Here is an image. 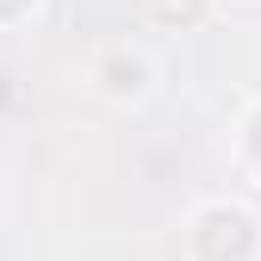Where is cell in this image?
I'll return each mask as SVG.
<instances>
[{
  "label": "cell",
  "instance_id": "6da1fadb",
  "mask_svg": "<svg viewBox=\"0 0 261 261\" xmlns=\"http://www.w3.org/2000/svg\"><path fill=\"white\" fill-rule=\"evenodd\" d=\"M93 81H100L106 100H143L149 81H155V69L143 56H130V50H106L100 62H93Z\"/></svg>",
  "mask_w": 261,
  "mask_h": 261
}]
</instances>
